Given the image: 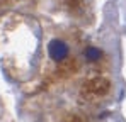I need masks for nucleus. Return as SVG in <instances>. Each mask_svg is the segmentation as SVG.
<instances>
[{
  "instance_id": "f257e3e1",
  "label": "nucleus",
  "mask_w": 126,
  "mask_h": 122,
  "mask_svg": "<svg viewBox=\"0 0 126 122\" xmlns=\"http://www.w3.org/2000/svg\"><path fill=\"white\" fill-rule=\"evenodd\" d=\"M48 56L55 63H63L70 56V48L63 39H53L48 44Z\"/></svg>"
},
{
  "instance_id": "f03ea898",
  "label": "nucleus",
  "mask_w": 126,
  "mask_h": 122,
  "mask_svg": "<svg viewBox=\"0 0 126 122\" xmlns=\"http://www.w3.org/2000/svg\"><path fill=\"white\" fill-rule=\"evenodd\" d=\"M85 58L89 61H97L101 58V51L97 48H87L85 49Z\"/></svg>"
}]
</instances>
